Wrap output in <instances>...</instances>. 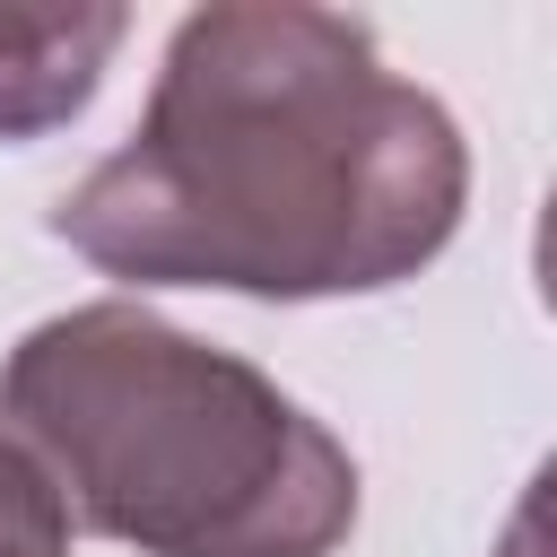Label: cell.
Listing matches in <instances>:
<instances>
[{"instance_id":"3","label":"cell","mask_w":557,"mask_h":557,"mask_svg":"<svg viewBox=\"0 0 557 557\" xmlns=\"http://www.w3.org/2000/svg\"><path fill=\"white\" fill-rule=\"evenodd\" d=\"M131 35V9L113 0H70V9H0V139H35V131H61L113 44Z\"/></svg>"},{"instance_id":"4","label":"cell","mask_w":557,"mask_h":557,"mask_svg":"<svg viewBox=\"0 0 557 557\" xmlns=\"http://www.w3.org/2000/svg\"><path fill=\"white\" fill-rule=\"evenodd\" d=\"M0 557H70V513L9 435H0Z\"/></svg>"},{"instance_id":"2","label":"cell","mask_w":557,"mask_h":557,"mask_svg":"<svg viewBox=\"0 0 557 557\" xmlns=\"http://www.w3.org/2000/svg\"><path fill=\"white\" fill-rule=\"evenodd\" d=\"M0 435L139 557H331L357 522L348 444L148 305L35 322L0 366Z\"/></svg>"},{"instance_id":"1","label":"cell","mask_w":557,"mask_h":557,"mask_svg":"<svg viewBox=\"0 0 557 557\" xmlns=\"http://www.w3.org/2000/svg\"><path fill=\"white\" fill-rule=\"evenodd\" d=\"M470 200L453 113L374 35L305 0H218L165 44L139 131L52 209V235L139 287L366 296L418 278Z\"/></svg>"}]
</instances>
